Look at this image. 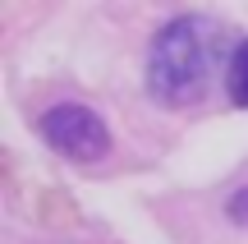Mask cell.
I'll use <instances>...</instances> for the list:
<instances>
[{
  "instance_id": "1",
  "label": "cell",
  "mask_w": 248,
  "mask_h": 244,
  "mask_svg": "<svg viewBox=\"0 0 248 244\" xmlns=\"http://www.w3.org/2000/svg\"><path fill=\"white\" fill-rule=\"evenodd\" d=\"M221 28L207 14H179L147 46V92L161 106H198L212 88Z\"/></svg>"
},
{
  "instance_id": "2",
  "label": "cell",
  "mask_w": 248,
  "mask_h": 244,
  "mask_svg": "<svg viewBox=\"0 0 248 244\" xmlns=\"http://www.w3.org/2000/svg\"><path fill=\"white\" fill-rule=\"evenodd\" d=\"M37 129H42V138L60 157L83 162V166H88V162H101V157L110 152V129H106V120H101L92 106H83V101H55V106H46L42 115H37Z\"/></svg>"
},
{
  "instance_id": "3",
  "label": "cell",
  "mask_w": 248,
  "mask_h": 244,
  "mask_svg": "<svg viewBox=\"0 0 248 244\" xmlns=\"http://www.w3.org/2000/svg\"><path fill=\"white\" fill-rule=\"evenodd\" d=\"M225 97L234 106H248V37L230 46V60H225Z\"/></svg>"
},
{
  "instance_id": "4",
  "label": "cell",
  "mask_w": 248,
  "mask_h": 244,
  "mask_svg": "<svg viewBox=\"0 0 248 244\" xmlns=\"http://www.w3.org/2000/svg\"><path fill=\"white\" fill-rule=\"evenodd\" d=\"M225 212H230V221H239V226H248V184L244 189L230 194V203H225Z\"/></svg>"
}]
</instances>
